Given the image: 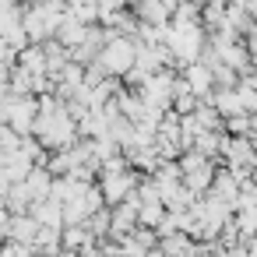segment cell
Here are the masks:
<instances>
[{
  "label": "cell",
  "mask_w": 257,
  "mask_h": 257,
  "mask_svg": "<svg viewBox=\"0 0 257 257\" xmlns=\"http://www.w3.org/2000/svg\"><path fill=\"white\" fill-rule=\"evenodd\" d=\"M8 204H11V211L25 208V190H22V187H15V190H11V201H8Z\"/></svg>",
  "instance_id": "obj_1"
}]
</instances>
